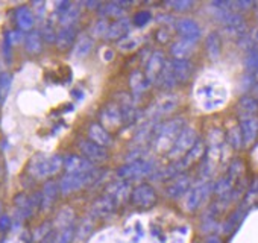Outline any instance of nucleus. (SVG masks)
<instances>
[{
  "instance_id": "nucleus-52",
  "label": "nucleus",
  "mask_w": 258,
  "mask_h": 243,
  "mask_svg": "<svg viewBox=\"0 0 258 243\" xmlns=\"http://www.w3.org/2000/svg\"><path fill=\"white\" fill-rule=\"evenodd\" d=\"M252 40H253V43H256V44H258V28L252 32Z\"/></svg>"
},
{
  "instance_id": "nucleus-12",
  "label": "nucleus",
  "mask_w": 258,
  "mask_h": 243,
  "mask_svg": "<svg viewBox=\"0 0 258 243\" xmlns=\"http://www.w3.org/2000/svg\"><path fill=\"white\" fill-rule=\"evenodd\" d=\"M78 148H79V151L82 152V157H85V158H87L88 161H91L93 164L105 163V161L109 158V154H108V149H106V148H102V146L93 143V142L88 140V139L79 140Z\"/></svg>"
},
{
  "instance_id": "nucleus-10",
  "label": "nucleus",
  "mask_w": 258,
  "mask_h": 243,
  "mask_svg": "<svg viewBox=\"0 0 258 243\" xmlns=\"http://www.w3.org/2000/svg\"><path fill=\"white\" fill-rule=\"evenodd\" d=\"M175 31L182 40H187L190 43H198L199 38L202 37V28L201 25L191 19V17H181L175 22Z\"/></svg>"
},
{
  "instance_id": "nucleus-35",
  "label": "nucleus",
  "mask_w": 258,
  "mask_h": 243,
  "mask_svg": "<svg viewBox=\"0 0 258 243\" xmlns=\"http://www.w3.org/2000/svg\"><path fill=\"white\" fill-rule=\"evenodd\" d=\"M140 46H142V38L137 37V35H127L126 38H123V40H120L117 43V49L121 53H133Z\"/></svg>"
},
{
  "instance_id": "nucleus-44",
  "label": "nucleus",
  "mask_w": 258,
  "mask_h": 243,
  "mask_svg": "<svg viewBox=\"0 0 258 243\" xmlns=\"http://www.w3.org/2000/svg\"><path fill=\"white\" fill-rule=\"evenodd\" d=\"M50 229H52V225H50L49 222H46V223L40 225V226L34 231V234H32L34 241H41L43 238H46V237L50 234Z\"/></svg>"
},
{
  "instance_id": "nucleus-20",
  "label": "nucleus",
  "mask_w": 258,
  "mask_h": 243,
  "mask_svg": "<svg viewBox=\"0 0 258 243\" xmlns=\"http://www.w3.org/2000/svg\"><path fill=\"white\" fill-rule=\"evenodd\" d=\"M59 193H61L59 192V184L56 181L49 179L43 186V190H41V207H40V210L41 211H49L53 207V204L56 202Z\"/></svg>"
},
{
  "instance_id": "nucleus-53",
  "label": "nucleus",
  "mask_w": 258,
  "mask_h": 243,
  "mask_svg": "<svg viewBox=\"0 0 258 243\" xmlns=\"http://www.w3.org/2000/svg\"><path fill=\"white\" fill-rule=\"evenodd\" d=\"M253 7H255V11H256V16H258V2H256V4H255Z\"/></svg>"
},
{
  "instance_id": "nucleus-18",
  "label": "nucleus",
  "mask_w": 258,
  "mask_h": 243,
  "mask_svg": "<svg viewBox=\"0 0 258 243\" xmlns=\"http://www.w3.org/2000/svg\"><path fill=\"white\" fill-rule=\"evenodd\" d=\"M240 131L243 137V145L246 148L252 146L258 137V118L256 117H247L240 120Z\"/></svg>"
},
{
  "instance_id": "nucleus-15",
  "label": "nucleus",
  "mask_w": 258,
  "mask_h": 243,
  "mask_svg": "<svg viewBox=\"0 0 258 243\" xmlns=\"http://www.w3.org/2000/svg\"><path fill=\"white\" fill-rule=\"evenodd\" d=\"M169 66H170V70H172L178 85L187 84L195 75V64L190 59H173L172 58L169 61Z\"/></svg>"
},
{
  "instance_id": "nucleus-43",
  "label": "nucleus",
  "mask_w": 258,
  "mask_h": 243,
  "mask_svg": "<svg viewBox=\"0 0 258 243\" xmlns=\"http://www.w3.org/2000/svg\"><path fill=\"white\" fill-rule=\"evenodd\" d=\"M151 20H152V13H151V11H139V13L134 16V19H133L134 25L139 26V28H143V26L149 25Z\"/></svg>"
},
{
  "instance_id": "nucleus-49",
  "label": "nucleus",
  "mask_w": 258,
  "mask_h": 243,
  "mask_svg": "<svg viewBox=\"0 0 258 243\" xmlns=\"http://www.w3.org/2000/svg\"><path fill=\"white\" fill-rule=\"evenodd\" d=\"M4 243H26V241L22 237H11V238H7Z\"/></svg>"
},
{
  "instance_id": "nucleus-37",
  "label": "nucleus",
  "mask_w": 258,
  "mask_h": 243,
  "mask_svg": "<svg viewBox=\"0 0 258 243\" xmlns=\"http://www.w3.org/2000/svg\"><path fill=\"white\" fill-rule=\"evenodd\" d=\"M226 142H228V145H229L232 149H240L241 146H244V145H243L241 131H240V127H238V125L232 127V128L228 131V134H226Z\"/></svg>"
},
{
  "instance_id": "nucleus-38",
  "label": "nucleus",
  "mask_w": 258,
  "mask_h": 243,
  "mask_svg": "<svg viewBox=\"0 0 258 243\" xmlns=\"http://www.w3.org/2000/svg\"><path fill=\"white\" fill-rule=\"evenodd\" d=\"M75 232H76V228L73 225L69 228L59 229L52 243H73L75 241Z\"/></svg>"
},
{
  "instance_id": "nucleus-47",
  "label": "nucleus",
  "mask_w": 258,
  "mask_h": 243,
  "mask_svg": "<svg viewBox=\"0 0 258 243\" xmlns=\"http://www.w3.org/2000/svg\"><path fill=\"white\" fill-rule=\"evenodd\" d=\"M11 228H13V219L8 214L0 216V231L5 232V231H10Z\"/></svg>"
},
{
  "instance_id": "nucleus-46",
  "label": "nucleus",
  "mask_w": 258,
  "mask_h": 243,
  "mask_svg": "<svg viewBox=\"0 0 258 243\" xmlns=\"http://www.w3.org/2000/svg\"><path fill=\"white\" fill-rule=\"evenodd\" d=\"M56 32H58V31H55L53 26L49 23V25H44V28H43V31H41V37H43V40H46L47 43H55V41H56Z\"/></svg>"
},
{
  "instance_id": "nucleus-5",
  "label": "nucleus",
  "mask_w": 258,
  "mask_h": 243,
  "mask_svg": "<svg viewBox=\"0 0 258 243\" xmlns=\"http://www.w3.org/2000/svg\"><path fill=\"white\" fill-rule=\"evenodd\" d=\"M244 172V166L243 161L235 158L231 161L228 170L225 175H222L216 183H214V193L217 195V198H226L228 195H231V192L234 190V187L237 186V183L241 179Z\"/></svg>"
},
{
  "instance_id": "nucleus-39",
  "label": "nucleus",
  "mask_w": 258,
  "mask_h": 243,
  "mask_svg": "<svg viewBox=\"0 0 258 243\" xmlns=\"http://www.w3.org/2000/svg\"><path fill=\"white\" fill-rule=\"evenodd\" d=\"M193 2L191 0H170V2L166 4L167 8H170L172 11L175 13H185V11H190L193 8Z\"/></svg>"
},
{
  "instance_id": "nucleus-51",
  "label": "nucleus",
  "mask_w": 258,
  "mask_h": 243,
  "mask_svg": "<svg viewBox=\"0 0 258 243\" xmlns=\"http://www.w3.org/2000/svg\"><path fill=\"white\" fill-rule=\"evenodd\" d=\"M252 97H255L256 100H258V81L253 84V87H252Z\"/></svg>"
},
{
  "instance_id": "nucleus-54",
  "label": "nucleus",
  "mask_w": 258,
  "mask_h": 243,
  "mask_svg": "<svg viewBox=\"0 0 258 243\" xmlns=\"http://www.w3.org/2000/svg\"><path fill=\"white\" fill-rule=\"evenodd\" d=\"M0 243H4V241H2V238H0Z\"/></svg>"
},
{
  "instance_id": "nucleus-9",
  "label": "nucleus",
  "mask_w": 258,
  "mask_h": 243,
  "mask_svg": "<svg viewBox=\"0 0 258 243\" xmlns=\"http://www.w3.org/2000/svg\"><path fill=\"white\" fill-rule=\"evenodd\" d=\"M100 122H102V127L108 131H114L118 130L124 125V117L121 112L120 105L112 100L109 103H106L102 111H100Z\"/></svg>"
},
{
  "instance_id": "nucleus-3",
  "label": "nucleus",
  "mask_w": 258,
  "mask_h": 243,
  "mask_svg": "<svg viewBox=\"0 0 258 243\" xmlns=\"http://www.w3.org/2000/svg\"><path fill=\"white\" fill-rule=\"evenodd\" d=\"M100 175H102V172L97 167L94 170H91V172H87V173H66L58 181L59 192H61L62 196H69L72 193H76V192L97 183Z\"/></svg>"
},
{
  "instance_id": "nucleus-22",
  "label": "nucleus",
  "mask_w": 258,
  "mask_h": 243,
  "mask_svg": "<svg viewBox=\"0 0 258 243\" xmlns=\"http://www.w3.org/2000/svg\"><path fill=\"white\" fill-rule=\"evenodd\" d=\"M78 40V31H76V26H64V28H59L58 32H56V46L59 50H67L70 49L72 46H75Z\"/></svg>"
},
{
  "instance_id": "nucleus-26",
  "label": "nucleus",
  "mask_w": 258,
  "mask_h": 243,
  "mask_svg": "<svg viewBox=\"0 0 258 243\" xmlns=\"http://www.w3.org/2000/svg\"><path fill=\"white\" fill-rule=\"evenodd\" d=\"M195 43H190L187 40H176L170 46V53L173 59H190V56L195 53Z\"/></svg>"
},
{
  "instance_id": "nucleus-24",
  "label": "nucleus",
  "mask_w": 258,
  "mask_h": 243,
  "mask_svg": "<svg viewBox=\"0 0 258 243\" xmlns=\"http://www.w3.org/2000/svg\"><path fill=\"white\" fill-rule=\"evenodd\" d=\"M88 140H91L93 143L102 146V148H108L112 145V137L109 134L108 130H105L102 125L99 124H91L88 128Z\"/></svg>"
},
{
  "instance_id": "nucleus-31",
  "label": "nucleus",
  "mask_w": 258,
  "mask_h": 243,
  "mask_svg": "<svg viewBox=\"0 0 258 243\" xmlns=\"http://www.w3.org/2000/svg\"><path fill=\"white\" fill-rule=\"evenodd\" d=\"M81 16V5L79 4H72L59 17H58V22L61 25V28L64 26H75L76 20L79 19Z\"/></svg>"
},
{
  "instance_id": "nucleus-19",
  "label": "nucleus",
  "mask_w": 258,
  "mask_h": 243,
  "mask_svg": "<svg viewBox=\"0 0 258 243\" xmlns=\"http://www.w3.org/2000/svg\"><path fill=\"white\" fill-rule=\"evenodd\" d=\"M131 20L127 17H123V19H118V20H114L111 25H109V29H108V34H106V38L108 41H120L123 38L127 37L129 31H131Z\"/></svg>"
},
{
  "instance_id": "nucleus-8",
  "label": "nucleus",
  "mask_w": 258,
  "mask_h": 243,
  "mask_svg": "<svg viewBox=\"0 0 258 243\" xmlns=\"http://www.w3.org/2000/svg\"><path fill=\"white\" fill-rule=\"evenodd\" d=\"M129 198H131V204L134 207L148 210L157 204L158 195H157V190L151 184H139L137 187L133 189L131 196Z\"/></svg>"
},
{
  "instance_id": "nucleus-25",
  "label": "nucleus",
  "mask_w": 258,
  "mask_h": 243,
  "mask_svg": "<svg viewBox=\"0 0 258 243\" xmlns=\"http://www.w3.org/2000/svg\"><path fill=\"white\" fill-rule=\"evenodd\" d=\"M131 4L126 2H109V4H102L99 11V17L100 19H106V17H114L115 20L123 19L124 13H126V7H129Z\"/></svg>"
},
{
  "instance_id": "nucleus-45",
  "label": "nucleus",
  "mask_w": 258,
  "mask_h": 243,
  "mask_svg": "<svg viewBox=\"0 0 258 243\" xmlns=\"http://www.w3.org/2000/svg\"><path fill=\"white\" fill-rule=\"evenodd\" d=\"M172 35H173V34H172L170 28H169L167 25H164V26H161V28L157 31L155 38H157V41H158L160 44H166V43H169V41H170Z\"/></svg>"
},
{
  "instance_id": "nucleus-34",
  "label": "nucleus",
  "mask_w": 258,
  "mask_h": 243,
  "mask_svg": "<svg viewBox=\"0 0 258 243\" xmlns=\"http://www.w3.org/2000/svg\"><path fill=\"white\" fill-rule=\"evenodd\" d=\"M93 217H85L79 226L76 228V232H75V243H84L93 232V228H94V223L91 220Z\"/></svg>"
},
{
  "instance_id": "nucleus-41",
  "label": "nucleus",
  "mask_w": 258,
  "mask_h": 243,
  "mask_svg": "<svg viewBox=\"0 0 258 243\" xmlns=\"http://www.w3.org/2000/svg\"><path fill=\"white\" fill-rule=\"evenodd\" d=\"M11 82H13V78L10 73L4 72L0 73V102H4L10 93V88H11Z\"/></svg>"
},
{
  "instance_id": "nucleus-7",
  "label": "nucleus",
  "mask_w": 258,
  "mask_h": 243,
  "mask_svg": "<svg viewBox=\"0 0 258 243\" xmlns=\"http://www.w3.org/2000/svg\"><path fill=\"white\" fill-rule=\"evenodd\" d=\"M214 192V183L211 181H199L198 184H195L191 187V190L187 193L185 201H184V207L187 211L195 213L198 208H201V205L208 199V196Z\"/></svg>"
},
{
  "instance_id": "nucleus-27",
  "label": "nucleus",
  "mask_w": 258,
  "mask_h": 243,
  "mask_svg": "<svg viewBox=\"0 0 258 243\" xmlns=\"http://www.w3.org/2000/svg\"><path fill=\"white\" fill-rule=\"evenodd\" d=\"M129 87H131V91L136 97L142 96L149 87H151V82L148 81L145 72H140V70H134L131 75H129Z\"/></svg>"
},
{
  "instance_id": "nucleus-1",
  "label": "nucleus",
  "mask_w": 258,
  "mask_h": 243,
  "mask_svg": "<svg viewBox=\"0 0 258 243\" xmlns=\"http://www.w3.org/2000/svg\"><path fill=\"white\" fill-rule=\"evenodd\" d=\"M184 128H185L184 117H175V118H170V120L164 122V124L155 127L152 140H154L157 149L160 152L169 154V151L172 149L173 143L176 142L178 136L181 134V131Z\"/></svg>"
},
{
  "instance_id": "nucleus-29",
  "label": "nucleus",
  "mask_w": 258,
  "mask_h": 243,
  "mask_svg": "<svg viewBox=\"0 0 258 243\" xmlns=\"http://www.w3.org/2000/svg\"><path fill=\"white\" fill-rule=\"evenodd\" d=\"M205 50H207V55L211 61H216L220 58V53H222V38H220V34L213 31L207 35L205 38Z\"/></svg>"
},
{
  "instance_id": "nucleus-13",
  "label": "nucleus",
  "mask_w": 258,
  "mask_h": 243,
  "mask_svg": "<svg viewBox=\"0 0 258 243\" xmlns=\"http://www.w3.org/2000/svg\"><path fill=\"white\" fill-rule=\"evenodd\" d=\"M166 64H167V59H166L164 53L160 52V50L154 52L149 56V59L146 63V67H145V75H146L148 81L151 82V85H155L157 84V81L161 76Z\"/></svg>"
},
{
  "instance_id": "nucleus-33",
  "label": "nucleus",
  "mask_w": 258,
  "mask_h": 243,
  "mask_svg": "<svg viewBox=\"0 0 258 243\" xmlns=\"http://www.w3.org/2000/svg\"><path fill=\"white\" fill-rule=\"evenodd\" d=\"M73 220H75V211L73 208L70 207H64L59 210V213L56 214V219H55V228L59 231V229H64V228H69L73 225Z\"/></svg>"
},
{
  "instance_id": "nucleus-50",
  "label": "nucleus",
  "mask_w": 258,
  "mask_h": 243,
  "mask_svg": "<svg viewBox=\"0 0 258 243\" xmlns=\"http://www.w3.org/2000/svg\"><path fill=\"white\" fill-rule=\"evenodd\" d=\"M204 243H222V240L217 237V235H210V237H207L205 238V241Z\"/></svg>"
},
{
  "instance_id": "nucleus-32",
  "label": "nucleus",
  "mask_w": 258,
  "mask_h": 243,
  "mask_svg": "<svg viewBox=\"0 0 258 243\" xmlns=\"http://www.w3.org/2000/svg\"><path fill=\"white\" fill-rule=\"evenodd\" d=\"M155 85H157L158 88L164 90V91H170V90H173V88L178 85V82H176V79H175V76H173V73H172V70H170L169 61H167V64H166V67H164V70H163V73H161V76L158 78V81H157Z\"/></svg>"
},
{
  "instance_id": "nucleus-11",
  "label": "nucleus",
  "mask_w": 258,
  "mask_h": 243,
  "mask_svg": "<svg viewBox=\"0 0 258 243\" xmlns=\"http://www.w3.org/2000/svg\"><path fill=\"white\" fill-rule=\"evenodd\" d=\"M120 204L111 193H105L99 199H96L91 205V217L94 219H108L111 217Z\"/></svg>"
},
{
  "instance_id": "nucleus-36",
  "label": "nucleus",
  "mask_w": 258,
  "mask_h": 243,
  "mask_svg": "<svg viewBox=\"0 0 258 243\" xmlns=\"http://www.w3.org/2000/svg\"><path fill=\"white\" fill-rule=\"evenodd\" d=\"M243 64L247 73H258V47L253 46L250 50L246 52Z\"/></svg>"
},
{
  "instance_id": "nucleus-6",
  "label": "nucleus",
  "mask_w": 258,
  "mask_h": 243,
  "mask_svg": "<svg viewBox=\"0 0 258 243\" xmlns=\"http://www.w3.org/2000/svg\"><path fill=\"white\" fill-rule=\"evenodd\" d=\"M198 140H199V139H198L196 130L191 128V127H185V128L181 131V134L178 136V139H176V142L173 143L172 149L169 151L167 157H169L172 161H178V160L184 158V157L193 149V146L198 143Z\"/></svg>"
},
{
  "instance_id": "nucleus-42",
  "label": "nucleus",
  "mask_w": 258,
  "mask_h": 243,
  "mask_svg": "<svg viewBox=\"0 0 258 243\" xmlns=\"http://www.w3.org/2000/svg\"><path fill=\"white\" fill-rule=\"evenodd\" d=\"M109 25L111 23L106 19H99L93 26V38H106Z\"/></svg>"
},
{
  "instance_id": "nucleus-4",
  "label": "nucleus",
  "mask_w": 258,
  "mask_h": 243,
  "mask_svg": "<svg viewBox=\"0 0 258 243\" xmlns=\"http://www.w3.org/2000/svg\"><path fill=\"white\" fill-rule=\"evenodd\" d=\"M155 172V161L152 158H139L134 161L124 163L118 170H117V178L121 181H134V179H142Z\"/></svg>"
},
{
  "instance_id": "nucleus-14",
  "label": "nucleus",
  "mask_w": 258,
  "mask_h": 243,
  "mask_svg": "<svg viewBox=\"0 0 258 243\" xmlns=\"http://www.w3.org/2000/svg\"><path fill=\"white\" fill-rule=\"evenodd\" d=\"M191 187H193V178L188 173H182L169 183L166 189V195L169 199H179L182 196H187Z\"/></svg>"
},
{
  "instance_id": "nucleus-16",
  "label": "nucleus",
  "mask_w": 258,
  "mask_h": 243,
  "mask_svg": "<svg viewBox=\"0 0 258 243\" xmlns=\"http://www.w3.org/2000/svg\"><path fill=\"white\" fill-rule=\"evenodd\" d=\"M64 169L66 173H87L94 170L96 164H93L82 155L69 154L67 157H64Z\"/></svg>"
},
{
  "instance_id": "nucleus-21",
  "label": "nucleus",
  "mask_w": 258,
  "mask_h": 243,
  "mask_svg": "<svg viewBox=\"0 0 258 243\" xmlns=\"http://www.w3.org/2000/svg\"><path fill=\"white\" fill-rule=\"evenodd\" d=\"M16 23L22 32H32L35 26V14L29 7H20L16 11Z\"/></svg>"
},
{
  "instance_id": "nucleus-28",
  "label": "nucleus",
  "mask_w": 258,
  "mask_h": 243,
  "mask_svg": "<svg viewBox=\"0 0 258 243\" xmlns=\"http://www.w3.org/2000/svg\"><path fill=\"white\" fill-rule=\"evenodd\" d=\"M258 112V100L252 96H243L238 103H237V114L241 118H247V117H255V114Z\"/></svg>"
},
{
  "instance_id": "nucleus-40",
  "label": "nucleus",
  "mask_w": 258,
  "mask_h": 243,
  "mask_svg": "<svg viewBox=\"0 0 258 243\" xmlns=\"http://www.w3.org/2000/svg\"><path fill=\"white\" fill-rule=\"evenodd\" d=\"M256 199H258V176L249 184V187H247V190H246V195H244L243 204H244L246 207H249V205H252Z\"/></svg>"
},
{
  "instance_id": "nucleus-30",
  "label": "nucleus",
  "mask_w": 258,
  "mask_h": 243,
  "mask_svg": "<svg viewBox=\"0 0 258 243\" xmlns=\"http://www.w3.org/2000/svg\"><path fill=\"white\" fill-rule=\"evenodd\" d=\"M25 47L28 50V53L31 55H38L43 50V37L41 32L38 31H32L25 37Z\"/></svg>"
},
{
  "instance_id": "nucleus-17",
  "label": "nucleus",
  "mask_w": 258,
  "mask_h": 243,
  "mask_svg": "<svg viewBox=\"0 0 258 243\" xmlns=\"http://www.w3.org/2000/svg\"><path fill=\"white\" fill-rule=\"evenodd\" d=\"M179 105V97L175 96V94H167V96H163L161 99H158L154 106H152V111H151V115L154 118L157 117H163V115H167L170 112H173Z\"/></svg>"
},
{
  "instance_id": "nucleus-23",
  "label": "nucleus",
  "mask_w": 258,
  "mask_h": 243,
  "mask_svg": "<svg viewBox=\"0 0 258 243\" xmlns=\"http://www.w3.org/2000/svg\"><path fill=\"white\" fill-rule=\"evenodd\" d=\"M94 47V38L93 35L90 34H81L73 46V50H72V55L76 58V59H84L87 58L91 50Z\"/></svg>"
},
{
  "instance_id": "nucleus-2",
  "label": "nucleus",
  "mask_w": 258,
  "mask_h": 243,
  "mask_svg": "<svg viewBox=\"0 0 258 243\" xmlns=\"http://www.w3.org/2000/svg\"><path fill=\"white\" fill-rule=\"evenodd\" d=\"M64 167V158L58 154L55 155H35L29 163V173L37 179H47L56 175Z\"/></svg>"
},
{
  "instance_id": "nucleus-48",
  "label": "nucleus",
  "mask_w": 258,
  "mask_h": 243,
  "mask_svg": "<svg viewBox=\"0 0 258 243\" xmlns=\"http://www.w3.org/2000/svg\"><path fill=\"white\" fill-rule=\"evenodd\" d=\"M34 7V14H35V17L38 19V20H41V19H44V13H46V5L43 4V2H37V4H34L32 5Z\"/></svg>"
}]
</instances>
